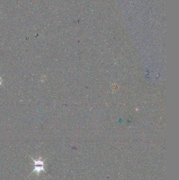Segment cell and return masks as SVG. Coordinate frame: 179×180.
<instances>
[{"mask_svg":"<svg viewBox=\"0 0 179 180\" xmlns=\"http://www.w3.org/2000/svg\"><path fill=\"white\" fill-rule=\"evenodd\" d=\"M30 157L32 159V160L34 162V169L30 175L35 172V173H36L37 176L39 177L42 171L44 172L45 173H47V172L44 169V167H45L44 162L45 161V160H43L41 157H39V159H33L31 156H30Z\"/></svg>","mask_w":179,"mask_h":180,"instance_id":"obj_1","label":"cell"}]
</instances>
